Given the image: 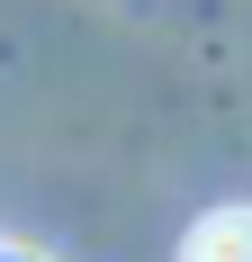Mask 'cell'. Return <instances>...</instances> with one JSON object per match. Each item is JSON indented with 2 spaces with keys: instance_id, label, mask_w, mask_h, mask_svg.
Returning a JSON list of instances; mask_svg holds the SVG:
<instances>
[{
  "instance_id": "obj_1",
  "label": "cell",
  "mask_w": 252,
  "mask_h": 262,
  "mask_svg": "<svg viewBox=\"0 0 252 262\" xmlns=\"http://www.w3.org/2000/svg\"><path fill=\"white\" fill-rule=\"evenodd\" d=\"M180 262H252V208H207L180 235Z\"/></svg>"
},
{
  "instance_id": "obj_2",
  "label": "cell",
  "mask_w": 252,
  "mask_h": 262,
  "mask_svg": "<svg viewBox=\"0 0 252 262\" xmlns=\"http://www.w3.org/2000/svg\"><path fill=\"white\" fill-rule=\"evenodd\" d=\"M0 262H36V253H0Z\"/></svg>"
}]
</instances>
